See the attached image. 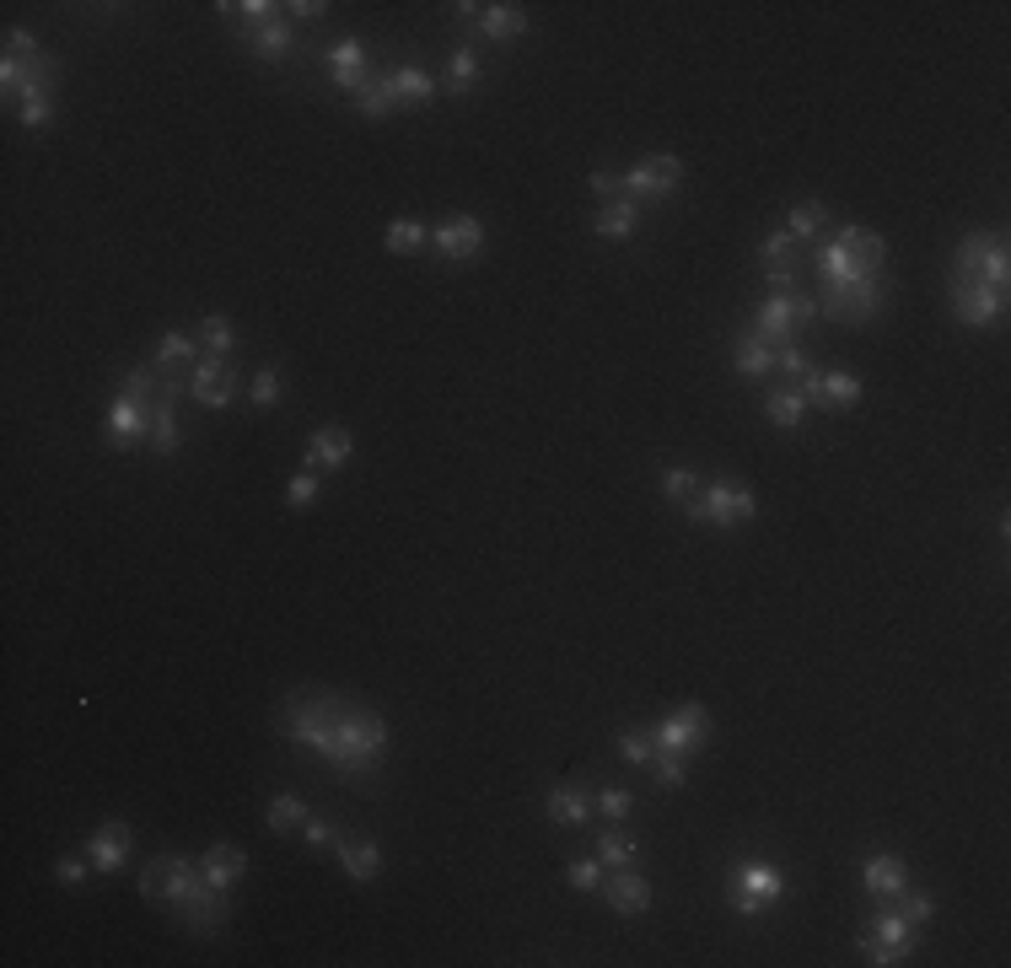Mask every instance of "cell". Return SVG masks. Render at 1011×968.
Instances as JSON below:
<instances>
[{
  "mask_svg": "<svg viewBox=\"0 0 1011 968\" xmlns=\"http://www.w3.org/2000/svg\"><path fill=\"white\" fill-rule=\"evenodd\" d=\"M280 726L291 743L313 748L345 780H367L387 759V721L367 705H350L345 695H328V689H297L280 710Z\"/></svg>",
  "mask_w": 1011,
  "mask_h": 968,
  "instance_id": "obj_1",
  "label": "cell"
},
{
  "mask_svg": "<svg viewBox=\"0 0 1011 968\" xmlns=\"http://www.w3.org/2000/svg\"><path fill=\"white\" fill-rule=\"evenodd\" d=\"M140 894L151 903H173L194 936L221 931V920H226V909H232L226 894L205 883V866L189 861V855H156V861L140 872Z\"/></svg>",
  "mask_w": 1011,
  "mask_h": 968,
  "instance_id": "obj_2",
  "label": "cell"
},
{
  "mask_svg": "<svg viewBox=\"0 0 1011 968\" xmlns=\"http://www.w3.org/2000/svg\"><path fill=\"white\" fill-rule=\"evenodd\" d=\"M754 512H758L754 490H748V485H737V479L699 485L695 501H684V516H689V522H705V527H743Z\"/></svg>",
  "mask_w": 1011,
  "mask_h": 968,
  "instance_id": "obj_3",
  "label": "cell"
},
{
  "mask_svg": "<svg viewBox=\"0 0 1011 968\" xmlns=\"http://www.w3.org/2000/svg\"><path fill=\"white\" fill-rule=\"evenodd\" d=\"M780 894H786V872L775 861H737L732 877H727V903L737 914H748V920L764 914V909H775Z\"/></svg>",
  "mask_w": 1011,
  "mask_h": 968,
  "instance_id": "obj_4",
  "label": "cell"
},
{
  "mask_svg": "<svg viewBox=\"0 0 1011 968\" xmlns=\"http://www.w3.org/2000/svg\"><path fill=\"white\" fill-rule=\"evenodd\" d=\"M915 942H920V931L887 903V909H878L872 920H867V931L856 936V947H861V958L867 964H878V968H893V964H904L909 953H915Z\"/></svg>",
  "mask_w": 1011,
  "mask_h": 968,
  "instance_id": "obj_5",
  "label": "cell"
},
{
  "mask_svg": "<svg viewBox=\"0 0 1011 968\" xmlns=\"http://www.w3.org/2000/svg\"><path fill=\"white\" fill-rule=\"evenodd\" d=\"M883 302H887L883 275H856V280H845V285H823L818 313L823 318H839V323H872L883 313Z\"/></svg>",
  "mask_w": 1011,
  "mask_h": 968,
  "instance_id": "obj_6",
  "label": "cell"
},
{
  "mask_svg": "<svg viewBox=\"0 0 1011 968\" xmlns=\"http://www.w3.org/2000/svg\"><path fill=\"white\" fill-rule=\"evenodd\" d=\"M813 318H818V302H813L807 291H775V296L758 302L754 334L769 339V345H786V339H797L802 323H813Z\"/></svg>",
  "mask_w": 1011,
  "mask_h": 968,
  "instance_id": "obj_7",
  "label": "cell"
},
{
  "mask_svg": "<svg viewBox=\"0 0 1011 968\" xmlns=\"http://www.w3.org/2000/svg\"><path fill=\"white\" fill-rule=\"evenodd\" d=\"M678 184H684V162L678 156H646L640 167H630L619 178V194L635 199V205H662V199H673Z\"/></svg>",
  "mask_w": 1011,
  "mask_h": 968,
  "instance_id": "obj_8",
  "label": "cell"
},
{
  "mask_svg": "<svg viewBox=\"0 0 1011 968\" xmlns=\"http://www.w3.org/2000/svg\"><path fill=\"white\" fill-rule=\"evenodd\" d=\"M952 313H957V323H968V328H990V323H1001V313H1007V291L985 285L979 275H952Z\"/></svg>",
  "mask_w": 1011,
  "mask_h": 968,
  "instance_id": "obj_9",
  "label": "cell"
},
{
  "mask_svg": "<svg viewBox=\"0 0 1011 968\" xmlns=\"http://www.w3.org/2000/svg\"><path fill=\"white\" fill-rule=\"evenodd\" d=\"M651 737H656V748L662 754H699L705 743H710V710L705 705H684L678 715H667L662 726H651Z\"/></svg>",
  "mask_w": 1011,
  "mask_h": 968,
  "instance_id": "obj_10",
  "label": "cell"
},
{
  "mask_svg": "<svg viewBox=\"0 0 1011 968\" xmlns=\"http://www.w3.org/2000/svg\"><path fill=\"white\" fill-rule=\"evenodd\" d=\"M237 387H243V377H237V366H232L226 355H199V366H194V377H189V393L205 404V409H226V404L237 398Z\"/></svg>",
  "mask_w": 1011,
  "mask_h": 968,
  "instance_id": "obj_11",
  "label": "cell"
},
{
  "mask_svg": "<svg viewBox=\"0 0 1011 968\" xmlns=\"http://www.w3.org/2000/svg\"><path fill=\"white\" fill-rule=\"evenodd\" d=\"M431 248L446 258V264H468L485 248V226L474 215H446L442 226H431Z\"/></svg>",
  "mask_w": 1011,
  "mask_h": 968,
  "instance_id": "obj_12",
  "label": "cell"
},
{
  "mask_svg": "<svg viewBox=\"0 0 1011 968\" xmlns=\"http://www.w3.org/2000/svg\"><path fill=\"white\" fill-rule=\"evenodd\" d=\"M797 387L818 409H856L861 404V377H850V372H807Z\"/></svg>",
  "mask_w": 1011,
  "mask_h": 968,
  "instance_id": "obj_13",
  "label": "cell"
},
{
  "mask_svg": "<svg viewBox=\"0 0 1011 968\" xmlns=\"http://www.w3.org/2000/svg\"><path fill=\"white\" fill-rule=\"evenodd\" d=\"M603 899H608L614 914H646V909H651V883H646L635 866H614V872L603 877Z\"/></svg>",
  "mask_w": 1011,
  "mask_h": 968,
  "instance_id": "obj_14",
  "label": "cell"
},
{
  "mask_svg": "<svg viewBox=\"0 0 1011 968\" xmlns=\"http://www.w3.org/2000/svg\"><path fill=\"white\" fill-rule=\"evenodd\" d=\"M328 75H334V86H339V92H356V97H361V86L372 81L367 44H361V38H339V44L328 49Z\"/></svg>",
  "mask_w": 1011,
  "mask_h": 968,
  "instance_id": "obj_15",
  "label": "cell"
},
{
  "mask_svg": "<svg viewBox=\"0 0 1011 968\" xmlns=\"http://www.w3.org/2000/svg\"><path fill=\"white\" fill-rule=\"evenodd\" d=\"M834 243L845 248V258H850V269H856V275H883L887 243L878 237V232H867V226H839V237H834Z\"/></svg>",
  "mask_w": 1011,
  "mask_h": 968,
  "instance_id": "obj_16",
  "label": "cell"
},
{
  "mask_svg": "<svg viewBox=\"0 0 1011 968\" xmlns=\"http://www.w3.org/2000/svg\"><path fill=\"white\" fill-rule=\"evenodd\" d=\"M861 883H867V894H878V899H893L898 888H909V866H904V855H893V850H878V855H867V866H861Z\"/></svg>",
  "mask_w": 1011,
  "mask_h": 968,
  "instance_id": "obj_17",
  "label": "cell"
},
{
  "mask_svg": "<svg viewBox=\"0 0 1011 968\" xmlns=\"http://www.w3.org/2000/svg\"><path fill=\"white\" fill-rule=\"evenodd\" d=\"M199 866H205V883H210V888L232 894V888L243 883V872H248V855H243L237 844H210V850L199 855Z\"/></svg>",
  "mask_w": 1011,
  "mask_h": 968,
  "instance_id": "obj_18",
  "label": "cell"
},
{
  "mask_svg": "<svg viewBox=\"0 0 1011 968\" xmlns=\"http://www.w3.org/2000/svg\"><path fill=\"white\" fill-rule=\"evenodd\" d=\"M140 436H151V404L114 398V409H108V442L114 447H135Z\"/></svg>",
  "mask_w": 1011,
  "mask_h": 968,
  "instance_id": "obj_19",
  "label": "cell"
},
{
  "mask_svg": "<svg viewBox=\"0 0 1011 968\" xmlns=\"http://www.w3.org/2000/svg\"><path fill=\"white\" fill-rule=\"evenodd\" d=\"M334 850H339V866H345V877H350V883H372V877L382 872V850L372 844V839L339 835L334 839Z\"/></svg>",
  "mask_w": 1011,
  "mask_h": 968,
  "instance_id": "obj_20",
  "label": "cell"
},
{
  "mask_svg": "<svg viewBox=\"0 0 1011 968\" xmlns=\"http://www.w3.org/2000/svg\"><path fill=\"white\" fill-rule=\"evenodd\" d=\"M592 232H597V237H608V243H625V237H635V232H640V205H635V199H625V194H619V199H608V205L592 215Z\"/></svg>",
  "mask_w": 1011,
  "mask_h": 968,
  "instance_id": "obj_21",
  "label": "cell"
},
{
  "mask_svg": "<svg viewBox=\"0 0 1011 968\" xmlns=\"http://www.w3.org/2000/svg\"><path fill=\"white\" fill-rule=\"evenodd\" d=\"M387 75H393V97H398V108H431V103H437V81H431L420 65H393Z\"/></svg>",
  "mask_w": 1011,
  "mask_h": 968,
  "instance_id": "obj_22",
  "label": "cell"
},
{
  "mask_svg": "<svg viewBox=\"0 0 1011 968\" xmlns=\"http://www.w3.org/2000/svg\"><path fill=\"white\" fill-rule=\"evenodd\" d=\"M243 38H248V49L258 55V60H280V55H291V49H297V33H291V22H286V16L258 22V27H248Z\"/></svg>",
  "mask_w": 1011,
  "mask_h": 968,
  "instance_id": "obj_23",
  "label": "cell"
},
{
  "mask_svg": "<svg viewBox=\"0 0 1011 968\" xmlns=\"http://www.w3.org/2000/svg\"><path fill=\"white\" fill-rule=\"evenodd\" d=\"M86 855H92L97 872H119L129 861V829L125 824H103V829L92 835V844H86Z\"/></svg>",
  "mask_w": 1011,
  "mask_h": 968,
  "instance_id": "obj_24",
  "label": "cell"
},
{
  "mask_svg": "<svg viewBox=\"0 0 1011 968\" xmlns=\"http://www.w3.org/2000/svg\"><path fill=\"white\" fill-rule=\"evenodd\" d=\"M339 463H350V431L345 425L313 431V442H307V474L313 468H339Z\"/></svg>",
  "mask_w": 1011,
  "mask_h": 968,
  "instance_id": "obj_25",
  "label": "cell"
},
{
  "mask_svg": "<svg viewBox=\"0 0 1011 968\" xmlns=\"http://www.w3.org/2000/svg\"><path fill=\"white\" fill-rule=\"evenodd\" d=\"M544 813H549L555 824H566V829H581V824L592 818V796H586L581 785H555L549 802H544Z\"/></svg>",
  "mask_w": 1011,
  "mask_h": 968,
  "instance_id": "obj_26",
  "label": "cell"
},
{
  "mask_svg": "<svg viewBox=\"0 0 1011 968\" xmlns=\"http://www.w3.org/2000/svg\"><path fill=\"white\" fill-rule=\"evenodd\" d=\"M732 366H737L743 377H769V372H775V345H769V339H758L754 328H748V334H737Z\"/></svg>",
  "mask_w": 1011,
  "mask_h": 968,
  "instance_id": "obj_27",
  "label": "cell"
},
{
  "mask_svg": "<svg viewBox=\"0 0 1011 968\" xmlns=\"http://www.w3.org/2000/svg\"><path fill=\"white\" fill-rule=\"evenodd\" d=\"M479 33L496 38V44L522 38V33H527V11H522V5H485V11H479Z\"/></svg>",
  "mask_w": 1011,
  "mask_h": 968,
  "instance_id": "obj_28",
  "label": "cell"
},
{
  "mask_svg": "<svg viewBox=\"0 0 1011 968\" xmlns=\"http://www.w3.org/2000/svg\"><path fill=\"white\" fill-rule=\"evenodd\" d=\"M764 415H769V425L791 431V425H802V415H807V393H802V387H775V393L764 398Z\"/></svg>",
  "mask_w": 1011,
  "mask_h": 968,
  "instance_id": "obj_29",
  "label": "cell"
},
{
  "mask_svg": "<svg viewBox=\"0 0 1011 968\" xmlns=\"http://www.w3.org/2000/svg\"><path fill=\"white\" fill-rule=\"evenodd\" d=\"M356 108H361L367 119H387V114L398 108V97H393V75H387V70H372V81L361 86Z\"/></svg>",
  "mask_w": 1011,
  "mask_h": 968,
  "instance_id": "obj_30",
  "label": "cell"
},
{
  "mask_svg": "<svg viewBox=\"0 0 1011 968\" xmlns=\"http://www.w3.org/2000/svg\"><path fill=\"white\" fill-rule=\"evenodd\" d=\"M382 243H387V254H420V248L431 243V226H420L415 215H398V221L387 226Z\"/></svg>",
  "mask_w": 1011,
  "mask_h": 968,
  "instance_id": "obj_31",
  "label": "cell"
},
{
  "mask_svg": "<svg viewBox=\"0 0 1011 968\" xmlns=\"http://www.w3.org/2000/svg\"><path fill=\"white\" fill-rule=\"evenodd\" d=\"M823 226H828V205H818V199H807V205H797V210L786 215V232H791V237H797L802 248H807V243L818 237Z\"/></svg>",
  "mask_w": 1011,
  "mask_h": 968,
  "instance_id": "obj_32",
  "label": "cell"
},
{
  "mask_svg": "<svg viewBox=\"0 0 1011 968\" xmlns=\"http://www.w3.org/2000/svg\"><path fill=\"white\" fill-rule=\"evenodd\" d=\"M597 861L614 872V866H635L640 861V844H635L630 835H619V829H603V839H597Z\"/></svg>",
  "mask_w": 1011,
  "mask_h": 968,
  "instance_id": "obj_33",
  "label": "cell"
},
{
  "mask_svg": "<svg viewBox=\"0 0 1011 968\" xmlns=\"http://www.w3.org/2000/svg\"><path fill=\"white\" fill-rule=\"evenodd\" d=\"M474 81H479V55L463 44V49H452V60H446V86H452L457 97H468Z\"/></svg>",
  "mask_w": 1011,
  "mask_h": 968,
  "instance_id": "obj_34",
  "label": "cell"
},
{
  "mask_svg": "<svg viewBox=\"0 0 1011 968\" xmlns=\"http://www.w3.org/2000/svg\"><path fill=\"white\" fill-rule=\"evenodd\" d=\"M178 442H184V436H178V415H173V404H156V409H151V447L162 452V457H173Z\"/></svg>",
  "mask_w": 1011,
  "mask_h": 968,
  "instance_id": "obj_35",
  "label": "cell"
},
{
  "mask_svg": "<svg viewBox=\"0 0 1011 968\" xmlns=\"http://www.w3.org/2000/svg\"><path fill=\"white\" fill-rule=\"evenodd\" d=\"M887 903H893V909H898V914H904L915 931H920V925H931V914H937V899H931V894H920V888H898Z\"/></svg>",
  "mask_w": 1011,
  "mask_h": 968,
  "instance_id": "obj_36",
  "label": "cell"
},
{
  "mask_svg": "<svg viewBox=\"0 0 1011 968\" xmlns=\"http://www.w3.org/2000/svg\"><path fill=\"white\" fill-rule=\"evenodd\" d=\"M979 280H985V285H996V291H1007V280H1011L1007 237H990V248H985V258H979Z\"/></svg>",
  "mask_w": 1011,
  "mask_h": 968,
  "instance_id": "obj_37",
  "label": "cell"
},
{
  "mask_svg": "<svg viewBox=\"0 0 1011 968\" xmlns=\"http://www.w3.org/2000/svg\"><path fill=\"white\" fill-rule=\"evenodd\" d=\"M114 398H129V404H151V398H162V383H156V372H151V366H140V372L119 377Z\"/></svg>",
  "mask_w": 1011,
  "mask_h": 968,
  "instance_id": "obj_38",
  "label": "cell"
},
{
  "mask_svg": "<svg viewBox=\"0 0 1011 968\" xmlns=\"http://www.w3.org/2000/svg\"><path fill=\"white\" fill-rule=\"evenodd\" d=\"M307 824V802H297V796H275L269 802V829L275 835H291V829H302Z\"/></svg>",
  "mask_w": 1011,
  "mask_h": 968,
  "instance_id": "obj_39",
  "label": "cell"
},
{
  "mask_svg": "<svg viewBox=\"0 0 1011 968\" xmlns=\"http://www.w3.org/2000/svg\"><path fill=\"white\" fill-rule=\"evenodd\" d=\"M699 485H705V479H699L695 468H667V474H662V495H667L673 506L695 501V495H699Z\"/></svg>",
  "mask_w": 1011,
  "mask_h": 968,
  "instance_id": "obj_40",
  "label": "cell"
},
{
  "mask_svg": "<svg viewBox=\"0 0 1011 968\" xmlns=\"http://www.w3.org/2000/svg\"><path fill=\"white\" fill-rule=\"evenodd\" d=\"M775 372H786V377H807L813 372V361H807V350L797 345V339H786V345H775Z\"/></svg>",
  "mask_w": 1011,
  "mask_h": 968,
  "instance_id": "obj_41",
  "label": "cell"
},
{
  "mask_svg": "<svg viewBox=\"0 0 1011 968\" xmlns=\"http://www.w3.org/2000/svg\"><path fill=\"white\" fill-rule=\"evenodd\" d=\"M985 248H990V237H985V232H968V237L957 243L952 275H979V258H985Z\"/></svg>",
  "mask_w": 1011,
  "mask_h": 968,
  "instance_id": "obj_42",
  "label": "cell"
},
{
  "mask_svg": "<svg viewBox=\"0 0 1011 968\" xmlns=\"http://www.w3.org/2000/svg\"><path fill=\"white\" fill-rule=\"evenodd\" d=\"M651 754H656V737H651L646 726H635V732L619 737V759H625V765H651Z\"/></svg>",
  "mask_w": 1011,
  "mask_h": 968,
  "instance_id": "obj_43",
  "label": "cell"
},
{
  "mask_svg": "<svg viewBox=\"0 0 1011 968\" xmlns=\"http://www.w3.org/2000/svg\"><path fill=\"white\" fill-rule=\"evenodd\" d=\"M651 774H656V785L673 791V785H684L689 765H684V754H662V748H656V754H651Z\"/></svg>",
  "mask_w": 1011,
  "mask_h": 968,
  "instance_id": "obj_44",
  "label": "cell"
},
{
  "mask_svg": "<svg viewBox=\"0 0 1011 968\" xmlns=\"http://www.w3.org/2000/svg\"><path fill=\"white\" fill-rule=\"evenodd\" d=\"M199 345H210V355H232V323L210 313V318L199 323Z\"/></svg>",
  "mask_w": 1011,
  "mask_h": 968,
  "instance_id": "obj_45",
  "label": "cell"
},
{
  "mask_svg": "<svg viewBox=\"0 0 1011 968\" xmlns=\"http://www.w3.org/2000/svg\"><path fill=\"white\" fill-rule=\"evenodd\" d=\"M44 49H38V38L33 33H22V27H5V60H38Z\"/></svg>",
  "mask_w": 1011,
  "mask_h": 968,
  "instance_id": "obj_46",
  "label": "cell"
},
{
  "mask_svg": "<svg viewBox=\"0 0 1011 968\" xmlns=\"http://www.w3.org/2000/svg\"><path fill=\"white\" fill-rule=\"evenodd\" d=\"M275 398H280V372L264 366V372L253 377V409H275Z\"/></svg>",
  "mask_w": 1011,
  "mask_h": 968,
  "instance_id": "obj_47",
  "label": "cell"
},
{
  "mask_svg": "<svg viewBox=\"0 0 1011 968\" xmlns=\"http://www.w3.org/2000/svg\"><path fill=\"white\" fill-rule=\"evenodd\" d=\"M603 872H608L603 861H576V866H570L566 877H570V888H581V894H592V888H603Z\"/></svg>",
  "mask_w": 1011,
  "mask_h": 968,
  "instance_id": "obj_48",
  "label": "cell"
},
{
  "mask_svg": "<svg viewBox=\"0 0 1011 968\" xmlns=\"http://www.w3.org/2000/svg\"><path fill=\"white\" fill-rule=\"evenodd\" d=\"M592 807H597L608 824H619V818L630 813V791H597V802H592Z\"/></svg>",
  "mask_w": 1011,
  "mask_h": 968,
  "instance_id": "obj_49",
  "label": "cell"
},
{
  "mask_svg": "<svg viewBox=\"0 0 1011 968\" xmlns=\"http://www.w3.org/2000/svg\"><path fill=\"white\" fill-rule=\"evenodd\" d=\"M317 501V474H297L286 485V506H313Z\"/></svg>",
  "mask_w": 1011,
  "mask_h": 968,
  "instance_id": "obj_50",
  "label": "cell"
},
{
  "mask_svg": "<svg viewBox=\"0 0 1011 968\" xmlns=\"http://www.w3.org/2000/svg\"><path fill=\"white\" fill-rule=\"evenodd\" d=\"M302 839H307L313 850H328V844L339 839V829H334L328 818H313V813H307V824H302Z\"/></svg>",
  "mask_w": 1011,
  "mask_h": 968,
  "instance_id": "obj_51",
  "label": "cell"
},
{
  "mask_svg": "<svg viewBox=\"0 0 1011 968\" xmlns=\"http://www.w3.org/2000/svg\"><path fill=\"white\" fill-rule=\"evenodd\" d=\"M16 114H22V125H27V129H44V125H49V119H55V97H38V103H22Z\"/></svg>",
  "mask_w": 1011,
  "mask_h": 968,
  "instance_id": "obj_52",
  "label": "cell"
},
{
  "mask_svg": "<svg viewBox=\"0 0 1011 968\" xmlns=\"http://www.w3.org/2000/svg\"><path fill=\"white\" fill-rule=\"evenodd\" d=\"M55 872H60L65 888H81V883H86V861H81V855H60V866H55Z\"/></svg>",
  "mask_w": 1011,
  "mask_h": 968,
  "instance_id": "obj_53",
  "label": "cell"
},
{
  "mask_svg": "<svg viewBox=\"0 0 1011 968\" xmlns=\"http://www.w3.org/2000/svg\"><path fill=\"white\" fill-rule=\"evenodd\" d=\"M586 184H592V194H597V199H619V178H614V173H592Z\"/></svg>",
  "mask_w": 1011,
  "mask_h": 968,
  "instance_id": "obj_54",
  "label": "cell"
},
{
  "mask_svg": "<svg viewBox=\"0 0 1011 968\" xmlns=\"http://www.w3.org/2000/svg\"><path fill=\"white\" fill-rule=\"evenodd\" d=\"M286 11H297V16H323L328 5H323V0H297V5H286Z\"/></svg>",
  "mask_w": 1011,
  "mask_h": 968,
  "instance_id": "obj_55",
  "label": "cell"
}]
</instances>
